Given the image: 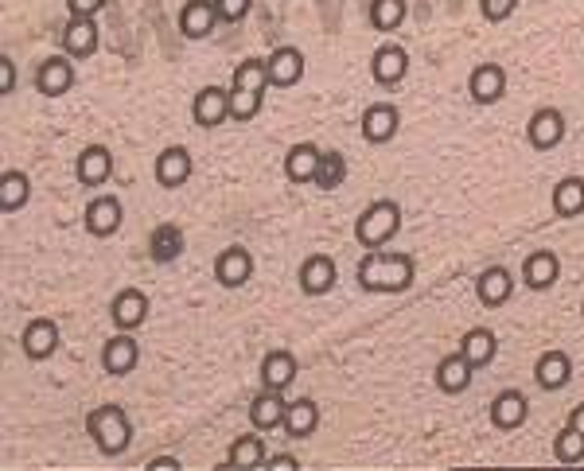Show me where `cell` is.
Returning a JSON list of instances; mask_svg holds the SVG:
<instances>
[{
	"mask_svg": "<svg viewBox=\"0 0 584 471\" xmlns=\"http://www.w3.org/2000/svg\"><path fill=\"white\" fill-rule=\"evenodd\" d=\"M148 468H172V471H180V460H176V456H156V460H148Z\"/></svg>",
	"mask_w": 584,
	"mask_h": 471,
	"instance_id": "f6af8a7d",
	"label": "cell"
},
{
	"mask_svg": "<svg viewBox=\"0 0 584 471\" xmlns=\"http://www.w3.org/2000/svg\"><path fill=\"white\" fill-rule=\"evenodd\" d=\"M526 417H530V401H526V394H518V390H503L499 398L491 401V421L499 429H518Z\"/></svg>",
	"mask_w": 584,
	"mask_h": 471,
	"instance_id": "f1b7e54d",
	"label": "cell"
},
{
	"mask_svg": "<svg viewBox=\"0 0 584 471\" xmlns=\"http://www.w3.org/2000/svg\"><path fill=\"white\" fill-rule=\"evenodd\" d=\"M219 24V8L215 0H187L180 12V32L187 39H207Z\"/></svg>",
	"mask_w": 584,
	"mask_h": 471,
	"instance_id": "e0dca14e",
	"label": "cell"
},
{
	"mask_svg": "<svg viewBox=\"0 0 584 471\" xmlns=\"http://www.w3.org/2000/svg\"><path fill=\"white\" fill-rule=\"evenodd\" d=\"M526 137H530V145L549 152V148H557L565 141V113L561 109H538L534 117H530V125H526Z\"/></svg>",
	"mask_w": 584,
	"mask_h": 471,
	"instance_id": "9c48e42d",
	"label": "cell"
},
{
	"mask_svg": "<svg viewBox=\"0 0 584 471\" xmlns=\"http://www.w3.org/2000/svg\"><path fill=\"white\" fill-rule=\"evenodd\" d=\"M553 456L561 464H581L584 460V433H577L573 425H565L561 433L553 436Z\"/></svg>",
	"mask_w": 584,
	"mask_h": 471,
	"instance_id": "8d00e7d4",
	"label": "cell"
},
{
	"mask_svg": "<svg viewBox=\"0 0 584 471\" xmlns=\"http://www.w3.org/2000/svg\"><path fill=\"white\" fill-rule=\"evenodd\" d=\"M110 320L117 331H137L148 320V296L141 289H121L110 304Z\"/></svg>",
	"mask_w": 584,
	"mask_h": 471,
	"instance_id": "8992f818",
	"label": "cell"
},
{
	"mask_svg": "<svg viewBox=\"0 0 584 471\" xmlns=\"http://www.w3.org/2000/svg\"><path fill=\"white\" fill-rule=\"evenodd\" d=\"M285 413H289V401L281 398V390H261L254 401H250V421H254V429L261 433H269V429H281L285 425Z\"/></svg>",
	"mask_w": 584,
	"mask_h": 471,
	"instance_id": "ac0fdd59",
	"label": "cell"
},
{
	"mask_svg": "<svg viewBox=\"0 0 584 471\" xmlns=\"http://www.w3.org/2000/svg\"><path fill=\"white\" fill-rule=\"evenodd\" d=\"M265 71H269V86H296L304 78V55L296 47H277L265 59Z\"/></svg>",
	"mask_w": 584,
	"mask_h": 471,
	"instance_id": "44dd1931",
	"label": "cell"
},
{
	"mask_svg": "<svg viewBox=\"0 0 584 471\" xmlns=\"http://www.w3.org/2000/svg\"><path fill=\"white\" fill-rule=\"evenodd\" d=\"M180 254H183V230L180 226H172V222L156 226V230H152V238H148V257H152V261H160V265H168V261H176Z\"/></svg>",
	"mask_w": 584,
	"mask_h": 471,
	"instance_id": "4dcf8cb0",
	"label": "cell"
},
{
	"mask_svg": "<svg viewBox=\"0 0 584 471\" xmlns=\"http://www.w3.org/2000/svg\"><path fill=\"white\" fill-rule=\"evenodd\" d=\"M191 172H195V164H191V152L187 148L172 145L156 156V183L160 187H180V183L191 180Z\"/></svg>",
	"mask_w": 584,
	"mask_h": 471,
	"instance_id": "ffe728a7",
	"label": "cell"
},
{
	"mask_svg": "<svg viewBox=\"0 0 584 471\" xmlns=\"http://www.w3.org/2000/svg\"><path fill=\"white\" fill-rule=\"evenodd\" d=\"M398 230H402V207L394 199H378L355 222V242L363 250H382Z\"/></svg>",
	"mask_w": 584,
	"mask_h": 471,
	"instance_id": "7a4b0ae2",
	"label": "cell"
},
{
	"mask_svg": "<svg viewBox=\"0 0 584 471\" xmlns=\"http://www.w3.org/2000/svg\"><path fill=\"white\" fill-rule=\"evenodd\" d=\"M405 71H409V55H405V47H398V43L378 47L374 59H370V74H374L378 86H398L405 78Z\"/></svg>",
	"mask_w": 584,
	"mask_h": 471,
	"instance_id": "2e32d148",
	"label": "cell"
},
{
	"mask_svg": "<svg viewBox=\"0 0 584 471\" xmlns=\"http://www.w3.org/2000/svg\"><path fill=\"white\" fill-rule=\"evenodd\" d=\"M16 90V63L4 55L0 59V94H12Z\"/></svg>",
	"mask_w": 584,
	"mask_h": 471,
	"instance_id": "b9f144b4",
	"label": "cell"
},
{
	"mask_svg": "<svg viewBox=\"0 0 584 471\" xmlns=\"http://www.w3.org/2000/svg\"><path fill=\"white\" fill-rule=\"evenodd\" d=\"M405 20V0H370V24L378 32H398Z\"/></svg>",
	"mask_w": 584,
	"mask_h": 471,
	"instance_id": "d590c367",
	"label": "cell"
},
{
	"mask_svg": "<svg viewBox=\"0 0 584 471\" xmlns=\"http://www.w3.org/2000/svg\"><path fill=\"white\" fill-rule=\"evenodd\" d=\"M230 90H257V94H265V90H269L265 59H246L242 67H234V82H230Z\"/></svg>",
	"mask_w": 584,
	"mask_h": 471,
	"instance_id": "e575fe53",
	"label": "cell"
},
{
	"mask_svg": "<svg viewBox=\"0 0 584 471\" xmlns=\"http://www.w3.org/2000/svg\"><path fill=\"white\" fill-rule=\"evenodd\" d=\"M534 378H538L542 390H565L573 382V359L565 351H546L534 363Z\"/></svg>",
	"mask_w": 584,
	"mask_h": 471,
	"instance_id": "603a6c76",
	"label": "cell"
},
{
	"mask_svg": "<svg viewBox=\"0 0 584 471\" xmlns=\"http://www.w3.org/2000/svg\"><path fill=\"white\" fill-rule=\"evenodd\" d=\"M215 277H219L222 289H242L254 277V257H250V250H242V246L222 250L219 261H215Z\"/></svg>",
	"mask_w": 584,
	"mask_h": 471,
	"instance_id": "7c38bea8",
	"label": "cell"
},
{
	"mask_svg": "<svg viewBox=\"0 0 584 471\" xmlns=\"http://www.w3.org/2000/svg\"><path fill=\"white\" fill-rule=\"evenodd\" d=\"M137 359H141V347H137V339H133L129 331L106 339V347H102V370L113 374V378L133 374V370H137Z\"/></svg>",
	"mask_w": 584,
	"mask_h": 471,
	"instance_id": "5b68a950",
	"label": "cell"
},
{
	"mask_svg": "<svg viewBox=\"0 0 584 471\" xmlns=\"http://www.w3.org/2000/svg\"><path fill=\"white\" fill-rule=\"evenodd\" d=\"M20 347H24V355L32 363L51 359L59 351V324L55 320H32V324L24 327V335H20Z\"/></svg>",
	"mask_w": 584,
	"mask_h": 471,
	"instance_id": "8fae6325",
	"label": "cell"
},
{
	"mask_svg": "<svg viewBox=\"0 0 584 471\" xmlns=\"http://www.w3.org/2000/svg\"><path fill=\"white\" fill-rule=\"evenodd\" d=\"M261 102H265V94H257V90H230V117L234 121H254L261 113Z\"/></svg>",
	"mask_w": 584,
	"mask_h": 471,
	"instance_id": "f35d334b",
	"label": "cell"
},
{
	"mask_svg": "<svg viewBox=\"0 0 584 471\" xmlns=\"http://www.w3.org/2000/svg\"><path fill=\"white\" fill-rule=\"evenodd\" d=\"M475 296H479L483 308H503L514 296V277L503 265H491V269H483L475 277Z\"/></svg>",
	"mask_w": 584,
	"mask_h": 471,
	"instance_id": "30bf717a",
	"label": "cell"
},
{
	"mask_svg": "<svg viewBox=\"0 0 584 471\" xmlns=\"http://www.w3.org/2000/svg\"><path fill=\"white\" fill-rule=\"evenodd\" d=\"M413 257L405 254H378V250H370V254L359 261V269H355V277H359V285L366 292H405L413 285Z\"/></svg>",
	"mask_w": 584,
	"mask_h": 471,
	"instance_id": "6da1fadb",
	"label": "cell"
},
{
	"mask_svg": "<svg viewBox=\"0 0 584 471\" xmlns=\"http://www.w3.org/2000/svg\"><path fill=\"white\" fill-rule=\"evenodd\" d=\"M472 374H475V366L456 351V355H448V359H440L437 363V386L444 394H464V390L472 386Z\"/></svg>",
	"mask_w": 584,
	"mask_h": 471,
	"instance_id": "4316f807",
	"label": "cell"
},
{
	"mask_svg": "<svg viewBox=\"0 0 584 471\" xmlns=\"http://www.w3.org/2000/svg\"><path fill=\"white\" fill-rule=\"evenodd\" d=\"M460 355H464L475 370L487 366L495 355H499V339H495V331H491V327H472V331L460 339Z\"/></svg>",
	"mask_w": 584,
	"mask_h": 471,
	"instance_id": "83f0119b",
	"label": "cell"
},
{
	"mask_svg": "<svg viewBox=\"0 0 584 471\" xmlns=\"http://www.w3.org/2000/svg\"><path fill=\"white\" fill-rule=\"evenodd\" d=\"M581 312H584V304H581Z\"/></svg>",
	"mask_w": 584,
	"mask_h": 471,
	"instance_id": "7dc6e473",
	"label": "cell"
},
{
	"mask_svg": "<svg viewBox=\"0 0 584 471\" xmlns=\"http://www.w3.org/2000/svg\"><path fill=\"white\" fill-rule=\"evenodd\" d=\"M226 468H265V440L254 433L238 436L226 452Z\"/></svg>",
	"mask_w": 584,
	"mask_h": 471,
	"instance_id": "1f68e13d",
	"label": "cell"
},
{
	"mask_svg": "<svg viewBox=\"0 0 584 471\" xmlns=\"http://www.w3.org/2000/svg\"><path fill=\"white\" fill-rule=\"evenodd\" d=\"M398 125H402L398 106L374 102V106H366V113H363V141H370V145H390V141L398 137Z\"/></svg>",
	"mask_w": 584,
	"mask_h": 471,
	"instance_id": "277c9868",
	"label": "cell"
},
{
	"mask_svg": "<svg viewBox=\"0 0 584 471\" xmlns=\"http://www.w3.org/2000/svg\"><path fill=\"white\" fill-rule=\"evenodd\" d=\"M557 277H561V261H557V254H549V250L530 254L526 257V265H522V281H526V289H534V292L553 289Z\"/></svg>",
	"mask_w": 584,
	"mask_h": 471,
	"instance_id": "7402d4cb",
	"label": "cell"
},
{
	"mask_svg": "<svg viewBox=\"0 0 584 471\" xmlns=\"http://www.w3.org/2000/svg\"><path fill=\"white\" fill-rule=\"evenodd\" d=\"M300 289L308 296H324L335 289V261L328 254H312L300 265Z\"/></svg>",
	"mask_w": 584,
	"mask_h": 471,
	"instance_id": "cb8c5ba5",
	"label": "cell"
},
{
	"mask_svg": "<svg viewBox=\"0 0 584 471\" xmlns=\"http://www.w3.org/2000/svg\"><path fill=\"white\" fill-rule=\"evenodd\" d=\"M553 211H557L561 218L584 215V180L581 176H565V180L553 187Z\"/></svg>",
	"mask_w": 584,
	"mask_h": 471,
	"instance_id": "d6a6232c",
	"label": "cell"
},
{
	"mask_svg": "<svg viewBox=\"0 0 584 471\" xmlns=\"http://www.w3.org/2000/svg\"><path fill=\"white\" fill-rule=\"evenodd\" d=\"M74 86V67L71 59L55 55V59H43L36 71V90L43 98H63L67 90Z\"/></svg>",
	"mask_w": 584,
	"mask_h": 471,
	"instance_id": "9a60e30c",
	"label": "cell"
},
{
	"mask_svg": "<svg viewBox=\"0 0 584 471\" xmlns=\"http://www.w3.org/2000/svg\"><path fill=\"white\" fill-rule=\"evenodd\" d=\"M514 4H518V0H479V12H483L491 24H499V20H507V16H511Z\"/></svg>",
	"mask_w": 584,
	"mask_h": 471,
	"instance_id": "60d3db41",
	"label": "cell"
},
{
	"mask_svg": "<svg viewBox=\"0 0 584 471\" xmlns=\"http://www.w3.org/2000/svg\"><path fill=\"white\" fill-rule=\"evenodd\" d=\"M191 117H195V125H203V129L222 125V121L230 117V90H222V86H203V90L195 94V102H191Z\"/></svg>",
	"mask_w": 584,
	"mask_h": 471,
	"instance_id": "52a82bcc",
	"label": "cell"
},
{
	"mask_svg": "<svg viewBox=\"0 0 584 471\" xmlns=\"http://www.w3.org/2000/svg\"><path fill=\"white\" fill-rule=\"evenodd\" d=\"M343 180H347V160L339 152H324L320 172H316V187L320 191H335V187H343Z\"/></svg>",
	"mask_w": 584,
	"mask_h": 471,
	"instance_id": "74e56055",
	"label": "cell"
},
{
	"mask_svg": "<svg viewBox=\"0 0 584 471\" xmlns=\"http://www.w3.org/2000/svg\"><path fill=\"white\" fill-rule=\"evenodd\" d=\"M98 24H94V16H71V24L63 28V51L71 55V59H90L94 51H98Z\"/></svg>",
	"mask_w": 584,
	"mask_h": 471,
	"instance_id": "5bb4252c",
	"label": "cell"
},
{
	"mask_svg": "<svg viewBox=\"0 0 584 471\" xmlns=\"http://www.w3.org/2000/svg\"><path fill=\"white\" fill-rule=\"evenodd\" d=\"M250 4H254V0H215L219 20H226V24H238V20L250 12Z\"/></svg>",
	"mask_w": 584,
	"mask_h": 471,
	"instance_id": "ab89813d",
	"label": "cell"
},
{
	"mask_svg": "<svg viewBox=\"0 0 584 471\" xmlns=\"http://www.w3.org/2000/svg\"><path fill=\"white\" fill-rule=\"evenodd\" d=\"M320 160H324V152L316 145H292L285 152V176L292 183H316V172H320Z\"/></svg>",
	"mask_w": 584,
	"mask_h": 471,
	"instance_id": "d4e9b609",
	"label": "cell"
},
{
	"mask_svg": "<svg viewBox=\"0 0 584 471\" xmlns=\"http://www.w3.org/2000/svg\"><path fill=\"white\" fill-rule=\"evenodd\" d=\"M569 425H573L577 433H584V401L577 405V409H573V413H569Z\"/></svg>",
	"mask_w": 584,
	"mask_h": 471,
	"instance_id": "bcb514c9",
	"label": "cell"
},
{
	"mask_svg": "<svg viewBox=\"0 0 584 471\" xmlns=\"http://www.w3.org/2000/svg\"><path fill=\"white\" fill-rule=\"evenodd\" d=\"M265 468H277V471H296L300 460L296 456H265Z\"/></svg>",
	"mask_w": 584,
	"mask_h": 471,
	"instance_id": "ee69618b",
	"label": "cell"
},
{
	"mask_svg": "<svg viewBox=\"0 0 584 471\" xmlns=\"http://www.w3.org/2000/svg\"><path fill=\"white\" fill-rule=\"evenodd\" d=\"M113 172V156L106 145H86L78 152V160H74V176L82 187H102V183L110 180Z\"/></svg>",
	"mask_w": 584,
	"mask_h": 471,
	"instance_id": "ba28073f",
	"label": "cell"
},
{
	"mask_svg": "<svg viewBox=\"0 0 584 471\" xmlns=\"http://www.w3.org/2000/svg\"><path fill=\"white\" fill-rule=\"evenodd\" d=\"M71 16H98L106 8V0H67Z\"/></svg>",
	"mask_w": 584,
	"mask_h": 471,
	"instance_id": "7bdbcfd3",
	"label": "cell"
},
{
	"mask_svg": "<svg viewBox=\"0 0 584 471\" xmlns=\"http://www.w3.org/2000/svg\"><path fill=\"white\" fill-rule=\"evenodd\" d=\"M468 94H472V102H479V106H495L507 94V71L495 67V63L475 67L472 78H468Z\"/></svg>",
	"mask_w": 584,
	"mask_h": 471,
	"instance_id": "4fadbf2b",
	"label": "cell"
},
{
	"mask_svg": "<svg viewBox=\"0 0 584 471\" xmlns=\"http://www.w3.org/2000/svg\"><path fill=\"white\" fill-rule=\"evenodd\" d=\"M32 199V180L24 172H4L0 176V211H20Z\"/></svg>",
	"mask_w": 584,
	"mask_h": 471,
	"instance_id": "836d02e7",
	"label": "cell"
},
{
	"mask_svg": "<svg viewBox=\"0 0 584 471\" xmlns=\"http://www.w3.org/2000/svg\"><path fill=\"white\" fill-rule=\"evenodd\" d=\"M292 382H296V359H292L289 351H269V355L261 359V386L285 394Z\"/></svg>",
	"mask_w": 584,
	"mask_h": 471,
	"instance_id": "484cf974",
	"label": "cell"
},
{
	"mask_svg": "<svg viewBox=\"0 0 584 471\" xmlns=\"http://www.w3.org/2000/svg\"><path fill=\"white\" fill-rule=\"evenodd\" d=\"M86 433L94 436V444L106 452V456H121L129 444H133V425L125 417L121 405H98L90 417H86Z\"/></svg>",
	"mask_w": 584,
	"mask_h": 471,
	"instance_id": "3957f363",
	"label": "cell"
},
{
	"mask_svg": "<svg viewBox=\"0 0 584 471\" xmlns=\"http://www.w3.org/2000/svg\"><path fill=\"white\" fill-rule=\"evenodd\" d=\"M292 440H304V436H312L320 429V405L312 398H300V401H289V413H285V425H281Z\"/></svg>",
	"mask_w": 584,
	"mask_h": 471,
	"instance_id": "f546056e",
	"label": "cell"
},
{
	"mask_svg": "<svg viewBox=\"0 0 584 471\" xmlns=\"http://www.w3.org/2000/svg\"><path fill=\"white\" fill-rule=\"evenodd\" d=\"M121 218H125V207L113 199V195H98L90 207H86V230L94 238H110L121 230Z\"/></svg>",
	"mask_w": 584,
	"mask_h": 471,
	"instance_id": "d6986e66",
	"label": "cell"
}]
</instances>
